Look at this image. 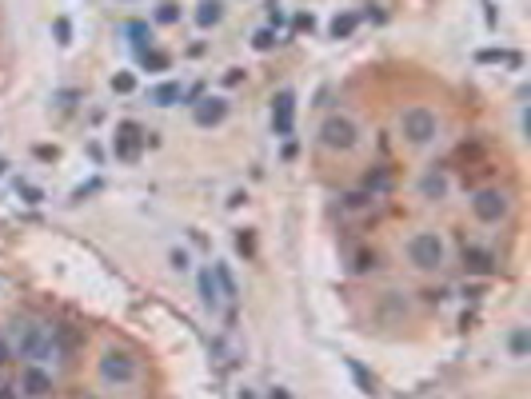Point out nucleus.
Returning <instances> with one entry per match:
<instances>
[{
    "label": "nucleus",
    "instance_id": "1a4fd4ad",
    "mask_svg": "<svg viewBox=\"0 0 531 399\" xmlns=\"http://www.w3.org/2000/svg\"><path fill=\"white\" fill-rule=\"evenodd\" d=\"M224 116H228V100H220V96H208V100H200V104H196V124H200V128L220 124Z\"/></svg>",
    "mask_w": 531,
    "mask_h": 399
},
{
    "label": "nucleus",
    "instance_id": "423d86ee",
    "mask_svg": "<svg viewBox=\"0 0 531 399\" xmlns=\"http://www.w3.org/2000/svg\"><path fill=\"white\" fill-rule=\"evenodd\" d=\"M140 148H144V128L132 124V120H124L116 128V160H128L132 164L136 156H140Z\"/></svg>",
    "mask_w": 531,
    "mask_h": 399
},
{
    "label": "nucleus",
    "instance_id": "4468645a",
    "mask_svg": "<svg viewBox=\"0 0 531 399\" xmlns=\"http://www.w3.org/2000/svg\"><path fill=\"white\" fill-rule=\"evenodd\" d=\"M220 17H224L220 0H200V8H196V24H200V28H212V24H220Z\"/></svg>",
    "mask_w": 531,
    "mask_h": 399
},
{
    "label": "nucleus",
    "instance_id": "ddd939ff",
    "mask_svg": "<svg viewBox=\"0 0 531 399\" xmlns=\"http://www.w3.org/2000/svg\"><path fill=\"white\" fill-rule=\"evenodd\" d=\"M475 60L479 64H512V68H519V52H503V48H479Z\"/></svg>",
    "mask_w": 531,
    "mask_h": 399
},
{
    "label": "nucleus",
    "instance_id": "4be33fe9",
    "mask_svg": "<svg viewBox=\"0 0 531 399\" xmlns=\"http://www.w3.org/2000/svg\"><path fill=\"white\" fill-rule=\"evenodd\" d=\"M128 37H132V44L140 48V52H144V44L152 40V32L144 28V24H140V20H132V24H128Z\"/></svg>",
    "mask_w": 531,
    "mask_h": 399
},
{
    "label": "nucleus",
    "instance_id": "aec40b11",
    "mask_svg": "<svg viewBox=\"0 0 531 399\" xmlns=\"http://www.w3.org/2000/svg\"><path fill=\"white\" fill-rule=\"evenodd\" d=\"M388 184H392V176H388V172H383V168L368 172V180H363V188L372 192V196H376V192H388Z\"/></svg>",
    "mask_w": 531,
    "mask_h": 399
},
{
    "label": "nucleus",
    "instance_id": "9d476101",
    "mask_svg": "<svg viewBox=\"0 0 531 399\" xmlns=\"http://www.w3.org/2000/svg\"><path fill=\"white\" fill-rule=\"evenodd\" d=\"M20 387H24V396H28V399H44L48 391H52V380L40 371L37 363H32V367L24 371V383H20Z\"/></svg>",
    "mask_w": 531,
    "mask_h": 399
},
{
    "label": "nucleus",
    "instance_id": "393cba45",
    "mask_svg": "<svg viewBox=\"0 0 531 399\" xmlns=\"http://www.w3.org/2000/svg\"><path fill=\"white\" fill-rule=\"evenodd\" d=\"M252 44H256V48H260V52H268V48H272V44H276V32H272V28H260V32H256V37H252Z\"/></svg>",
    "mask_w": 531,
    "mask_h": 399
},
{
    "label": "nucleus",
    "instance_id": "72a5a7b5",
    "mask_svg": "<svg viewBox=\"0 0 531 399\" xmlns=\"http://www.w3.org/2000/svg\"><path fill=\"white\" fill-rule=\"evenodd\" d=\"M240 80H244V72H240V68H228V72H224V84H228V88H236Z\"/></svg>",
    "mask_w": 531,
    "mask_h": 399
},
{
    "label": "nucleus",
    "instance_id": "4c0bfd02",
    "mask_svg": "<svg viewBox=\"0 0 531 399\" xmlns=\"http://www.w3.org/2000/svg\"><path fill=\"white\" fill-rule=\"evenodd\" d=\"M240 399H256V396H252V391H240Z\"/></svg>",
    "mask_w": 531,
    "mask_h": 399
},
{
    "label": "nucleus",
    "instance_id": "6e6552de",
    "mask_svg": "<svg viewBox=\"0 0 531 399\" xmlns=\"http://www.w3.org/2000/svg\"><path fill=\"white\" fill-rule=\"evenodd\" d=\"M472 212L483 220V224H495V220L508 212V200H503L499 192H479V196L472 200Z\"/></svg>",
    "mask_w": 531,
    "mask_h": 399
},
{
    "label": "nucleus",
    "instance_id": "bb28decb",
    "mask_svg": "<svg viewBox=\"0 0 531 399\" xmlns=\"http://www.w3.org/2000/svg\"><path fill=\"white\" fill-rule=\"evenodd\" d=\"M236 247L252 260V256H256V240H252V232H240V236H236Z\"/></svg>",
    "mask_w": 531,
    "mask_h": 399
},
{
    "label": "nucleus",
    "instance_id": "0eeeda50",
    "mask_svg": "<svg viewBox=\"0 0 531 399\" xmlns=\"http://www.w3.org/2000/svg\"><path fill=\"white\" fill-rule=\"evenodd\" d=\"M272 128H276V136H292V128H296V92L284 88L272 100Z\"/></svg>",
    "mask_w": 531,
    "mask_h": 399
},
{
    "label": "nucleus",
    "instance_id": "2f4dec72",
    "mask_svg": "<svg viewBox=\"0 0 531 399\" xmlns=\"http://www.w3.org/2000/svg\"><path fill=\"white\" fill-rule=\"evenodd\" d=\"M423 188L436 192V196H443V176H428V180H423Z\"/></svg>",
    "mask_w": 531,
    "mask_h": 399
},
{
    "label": "nucleus",
    "instance_id": "f3484780",
    "mask_svg": "<svg viewBox=\"0 0 531 399\" xmlns=\"http://www.w3.org/2000/svg\"><path fill=\"white\" fill-rule=\"evenodd\" d=\"M212 276H216V287L224 291L228 300H236V296H240V287H236V280H232V272H228V264H216V267H212Z\"/></svg>",
    "mask_w": 531,
    "mask_h": 399
},
{
    "label": "nucleus",
    "instance_id": "2eb2a0df",
    "mask_svg": "<svg viewBox=\"0 0 531 399\" xmlns=\"http://www.w3.org/2000/svg\"><path fill=\"white\" fill-rule=\"evenodd\" d=\"M140 64H144V72H168L172 57L160 52V48H144V52H140Z\"/></svg>",
    "mask_w": 531,
    "mask_h": 399
},
{
    "label": "nucleus",
    "instance_id": "20e7f679",
    "mask_svg": "<svg viewBox=\"0 0 531 399\" xmlns=\"http://www.w3.org/2000/svg\"><path fill=\"white\" fill-rule=\"evenodd\" d=\"M399 124H403V136H408L412 144H428V140L436 136V116L428 112V108H408Z\"/></svg>",
    "mask_w": 531,
    "mask_h": 399
},
{
    "label": "nucleus",
    "instance_id": "c85d7f7f",
    "mask_svg": "<svg viewBox=\"0 0 531 399\" xmlns=\"http://www.w3.org/2000/svg\"><path fill=\"white\" fill-rule=\"evenodd\" d=\"M312 28H316V17H312V12H300V17H296V32H312Z\"/></svg>",
    "mask_w": 531,
    "mask_h": 399
},
{
    "label": "nucleus",
    "instance_id": "39448f33",
    "mask_svg": "<svg viewBox=\"0 0 531 399\" xmlns=\"http://www.w3.org/2000/svg\"><path fill=\"white\" fill-rule=\"evenodd\" d=\"M100 376H104L108 383H132L136 380V360L132 356H124V351H104Z\"/></svg>",
    "mask_w": 531,
    "mask_h": 399
},
{
    "label": "nucleus",
    "instance_id": "f03ea898",
    "mask_svg": "<svg viewBox=\"0 0 531 399\" xmlns=\"http://www.w3.org/2000/svg\"><path fill=\"white\" fill-rule=\"evenodd\" d=\"M356 140H360V128H356L348 116H328L320 124V144L332 148V152H352Z\"/></svg>",
    "mask_w": 531,
    "mask_h": 399
},
{
    "label": "nucleus",
    "instance_id": "c9c22d12",
    "mask_svg": "<svg viewBox=\"0 0 531 399\" xmlns=\"http://www.w3.org/2000/svg\"><path fill=\"white\" fill-rule=\"evenodd\" d=\"M4 363H8V343L0 340V367H4Z\"/></svg>",
    "mask_w": 531,
    "mask_h": 399
},
{
    "label": "nucleus",
    "instance_id": "e433bc0d",
    "mask_svg": "<svg viewBox=\"0 0 531 399\" xmlns=\"http://www.w3.org/2000/svg\"><path fill=\"white\" fill-rule=\"evenodd\" d=\"M272 399H292V396H288L284 387H276V391H272Z\"/></svg>",
    "mask_w": 531,
    "mask_h": 399
},
{
    "label": "nucleus",
    "instance_id": "c756f323",
    "mask_svg": "<svg viewBox=\"0 0 531 399\" xmlns=\"http://www.w3.org/2000/svg\"><path fill=\"white\" fill-rule=\"evenodd\" d=\"M512 351H515V356H523V351H528V331H515V336H512Z\"/></svg>",
    "mask_w": 531,
    "mask_h": 399
},
{
    "label": "nucleus",
    "instance_id": "5701e85b",
    "mask_svg": "<svg viewBox=\"0 0 531 399\" xmlns=\"http://www.w3.org/2000/svg\"><path fill=\"white\" fill-rule=\"evenodd\" d=\"M132 88H136V76H132V72H120V76H112V92L128 96Z\"/></svg>",
    "mask_w": 531,
    "mask_h": 399
},
{
    "label": "nucleus",
    "instance_id": "7c9ffc66",
    "mask_svg": "<svg viewBox=\"0 0 531 399\" xmlns=\"http://www.w3.org/2000/svg\"><path fill=\"white\" fill-rule=\"evenodd\" d=\"M200 92H204V84H192L188 92H180V100H188L192 108H196V104H200Z\"/></svg>",
    "mask_w": 531,
    "mask_h": 399
},
{
    "label": "nucleus",
    "instance_id": "f257e3e1",
    "mask_svg": "<svg viewBox=\"0 0 531 399\" xmlns=\"http://www.w3.org/2000/svg\"><path fill=\"white\" fill-rule=\"evenodd\" d=\"M12 340H17L20 360L44 363V360H60V356H64L57 331H52L48 323H40V320H20L17 327H12Z\"/></svg>",
    "mask_w": 531,
    "mask_h": 399
},
{
    "label": "nucleus",
    "instance_id": "6ab92c4d",
    "mask_svg": "<svg viewBox=\"0 0 531 399\" xmlns=\"http://www.w3.org/2000/svg\"><path fill=\"white\" fill-rule=\"evenodd\" d=\"M463 267L468 272H492V256L488 252H475V247H463Z\"/></svg>",
    "mask_w": 531,
    "mask_h": 399
},
{
    "label": "nucleus",
    "instance_id": "a878e982",
    "mask_svg": "<svg viewBox=\"0 0 531 399\" xmlns=\"http://www.w3.org/2000/svg\"><path fill=\"white\" fill-rule=\"evenodd\" d=\"M156 20H160V24H176V20H180V8H176V4H160Z\"/></svg>",
    "mask_w": 531,
    "mask_h": 399
},
{
    "label": "nucleus",
    "instance_id": "b1692460",
    "mask_svg": "<svg viewBox=\"0 0 531 399\" xmlns=\"http://www.w3.org/2000/svg\"><path fill=\"white\" fill-rule=\"evenodd\" d=\"M17 192H20L24 204H40V200H44V192H40L37 184H17Z\"/></svg>",
    "mask_w": 531,
    "mask_h": 399
},
{
    "label": "nucleus",
    "instance_id": "f704fd0d",
    "mask_svg": "<svg viewBox=\"0 0 531 399\" xmlns=\"http://www.w3.org/2000/svg\"><path fill=\"white\" fill-rule=\"evenodd\" d=\"M37 156H40V160H57V152H52L48 144H40V148H37Z\"/></svg>",
    "mask_w": 531,
    "mask_h": 399
},
{
    "label": "nucleus",
    "instance_id": "a211bd4d",
    "mask_svg": "<svg viewBox=\"0 0 531 399\" xmlns=\"http://www.w3.org/2000/svg\"><path fill=\"white\" fill-rule=\"evenodd\" d=\"M200 300H204V307L220 304V287H216V276H212V272H200Z\"/></svg>",
    "mask_w": 531,
    "mask_h": 399
},
{
    "label": "nucleus",
    "instance_id": "9b49d317",
    "mask_svg": "<svg viewBox=\"0 0 531 399\" xmlns=\"http://www.w3.org/2000/svg\"><path fill=\"white\" fill-rule=\"evenodd\" d=\"M180 84L176 80H164V84H156V88H148V104H156V108H172L176 100H180Z\"/></svg>",
    "mask_w": 531,
    "mask_h": 399
},
{
    "label": "nucleus",
    "instance_id": "cd10ccee",
    "mask_svg": "<svg viewBox=\"0 0 531 399\" xmlns=\"http://www.w3.org/2000/svg\"><path fill=\"white\" fill-rule=\"evenodd\" d=\"M92 192H100V180H88V184H80V188L72 192V200L80 204V200H84V196H92Z\"/></svg>",
    "mask_w": 531,
    "mask_h": 399
},
{
    "label": "nucleus",
    "instance_id": "f8f14e48",
    "mask_svg": "<svg viewBox=\"0 0 531 399\" xmlns=\"http://www.w3.org/2000/svg\"><path fill=\"white\" fill-rule=\"evenodd\" d=\"M356 28H360V17H356V12H340V17H336L332 24H328V32H332V40H348L352 32H356Z\"/></svg>",
    "mask_w": 531,
    "mask_h": 399
},
{
    "label": "nucleus",
    "instance_id": "7ed1b4c3",
    "mask_svg": "<svg viewBox=\"0 0 531 399\" xmlns=\"http://www.w3.org/2000/svg\"><path fill=\"white\" fill-rule=\"evenodd\" d=\"M408 256H412L416 267L432 272V267L443 264V244H439L436 232H419V236H412V244H408Z\"/></svg>",
    "mask_w": 531,
    "mask_h": 399
},
{
    "label": "nucleus",
    "instance_id": "473e14b6",
    "mask_svg": "<svg viewBox=\"0 0 531 399\" xmlns=\"http://www.w3.org/2000/svg\"><path fill=\"white\" fill-rule=\"evenodd\" d=\"M172 267H176V272H184V267H188V252H180V247H176V252H172Z\"/></svg>",
    "mask_w": 531,
    "mask_h": 399
},
{
    "label": "nucleus",
    "instance_id": "412c9836",
    "mask_svg": "<svg viewBox=\"0 0 531 399\" xmlns=\"http://www.w3.org/2000/svg\"><path fill=\"white\" fill-rule=\"evenodd\" d=\"M52 32H57V44H60V48H68V44H72V24H68V17H57V20H52Z\"/></svg>",
    "mask_w": 531,
    "mask_h": 399
},
{
    "label": "nucleus",
    "instance_id": "dca6fc26",
    "mask_svg": "<svg viewBox=\"0 0 531 399\" xmlns=\"http://www.w3.org/2000/svg\"><path fill=\"white\" fill-rule=\"evenodd\" d=\"M343 363H348V371H352V380H356V387H360L363 396H376V380L363 371V363L360 360H343Z\"/></svg>",
    "mask_w": 531,
    "mask_h": 399
}]
</instances>
